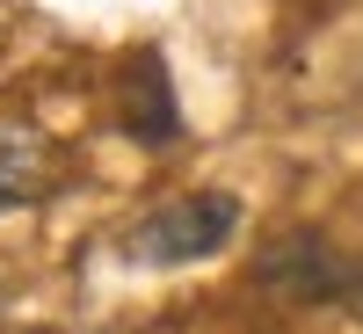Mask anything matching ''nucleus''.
Here are the masks:
<instances>
[{"mask_svg":"<svg viewBox=\"0 0 363 334\" xmlns=\"http://www.w3.org/2000/svg\"><path fill=\"white\" fill-rule=\"evenodd\" d=\"M233 233H240V196H233V189H196V196L160 204L153 218H138L124 247H131V262H145V269H182V262L218 255Z\"/></svg>","mask_w":363,"mask_h":334,"instance_id":"nucleus-1","label":"nucleus"},{"mask_svg":"<svg viewBox=\"0 0 363 334\" xmlns=\"http://www.w3.org/2000/svg\"><path fill=\"white\" fill-rule=\"evenodd\" d=\"M51 182H58L51 138L29 131V124H0V211H22V204L51 196Z\"/></svg>","mask_w":363,"mask_h":334,"instance_id":"nucleus-4","label":"nucleus"},{"mask_svg":"<svg viewBox=\"0 0 363 334\" xmlns=\"http://www.w3.org/2000/svg\"><path fill=\"white\" fill-rule=\"evenodd\" d=\"M349 277H356V269L327 247L320 233H291L262 262V284L277 291L284 306H327V298H349Z\"/></svg>","mask_w":363,"mask_h":334,"instance_id":"nucleus-2","label":"nucleus"},{"mask_svg":"<svg viewBox=\"0 0 363 334\" xmlns=\"http://www.w3.org/2000/svg\"><path fill=\"white\" fill-rule=\"evenodd\" d=\"M342 306H349V313H363V269L349 277V298H342Z\"/></svg>","mask_w":363,"mask_h":334,"instance_id":"nucleus-5","label":"nucleus"},{"mask_svg":"<svg viewBox=\"0 0 363 334\" xmlns=\"http://www.w3.org/2000/svg\"><path fill=\"white\" fill-rule=\"evenodd\" d=\"M116 116H124V138H138V145H167L182 131V109H174V87H167V58L160 51L124 58V73H116Z\"/></svg>","mask_w":363,"mask_h":334,"instance_id":"nucleus-3","label":"nucleus"}]
</instances>
